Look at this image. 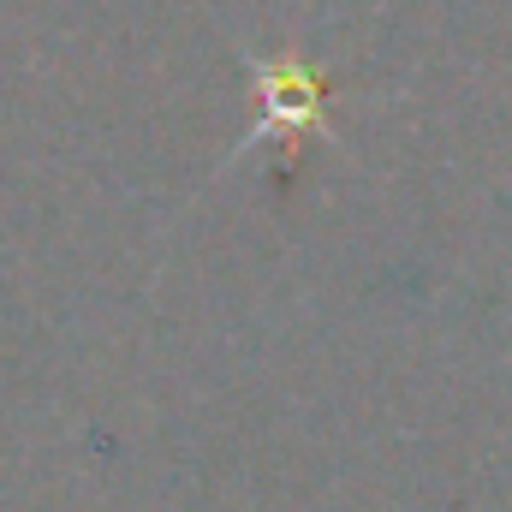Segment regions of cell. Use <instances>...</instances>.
Segmentation results:
<instances>
[{"mask_svg": "<svg viewBox=\"0 0 512 512\" xmlns=\"http://www.w3.org/2000/svg\"><path fill=\"white\" fill-rule=\"evenodd\" d=\"M256 96H262V120L256 131L239 143V155L251 149L256 137H268V131H298L316 120V108H322V84H316V72L310 66H298L292 54H280V60H262L256 66Z\"/></svg>", "mask_w": 512, "mask_h": 512, "instance_id": "1", "label": "cell"}]
</instances>
